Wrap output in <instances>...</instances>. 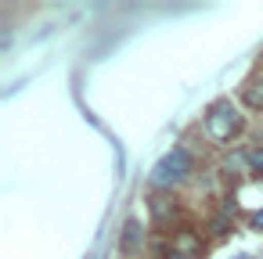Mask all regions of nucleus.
I'll use <instances>...</instances> for the list:
<instances>
[{
	"label": "nucleus",
	"instance_id": "obj_1",
	"mask_svg": "<svg viewBox=\"0 0 263 259\" xmlns=\"http://www.w3.org/2000/svg\"><path fill=\"white\" fill-rule=\"evenodd\" d=\"M202 126H205V137L213 144H231V137H238V130H241V115H238V108L231 101H216L205 112Z\"/></svg>",
	"mask_w": 263,
	"mask_h": 259
},
{
	"label": "nucleus",
	"instance_id": "obj_2",
	"mask_svg": "<svg viewBox=\"0 0 263 259\" xmlns=\"http://www.w3.org/2000/svg\"><path fill=\"white\" fill-rule=\"evenodd\" d=\"M187 176H191V155H187L184 148L166 151V155L155 162V169H152V184L162 187V191H173V187L184 184Z\"/></svg>",
	"mask_w": 263,
	"mask_h": 259
},
{
	"label": "nucleus",
	"instance_id": "obj_3",
	"mask_svg": "<svg viewBox=\"0 0 263 259\" xmlns=\"http://www.w3.org/2000/svg\"><path fill=\"white\" fill-rule=\"evenodd\" d=\"M241 101H245L249 108H259V112H263V72H259V76H252V79L245 83Z\"/></svg>",
	"mask_w": 263,
	"mask_h": 259
},
{
	"label": "nucleus",
	"instance_id": "obj_4",
	"mask_svg": "<svg viewBox=\"0 0 263 259\" xmlns=\"http://www.w3.org/2000/svg\"><path fill=\"white\" fill-rule=\"evenodd\" d=\"M170 212H173V198H170L166 191H162V194H152V216H155V220H166Z\"/></svg>",
	"mask_w": 263,
	"mask_h": 259
},
{
	"label": "nucleus",
	"instance_id": "obj_5",
	"mask_svg": "<svg viewBox=\"0 0 263 259\" xmlns=\"http://www.w3.org/2000/svg\"><path fill=\"white\" fill-rule=\"evenodd\" d=\"M137 230H141V223H137V220H130V223H126V234H123V245H126V248L137 241Z\"/></svg>",
	"mask_w": 263,
	"mask_h": 259
},
{
	"label": "nucleus",
	"instance_id": "obj_6",
	"mask_svg": "<svg viewBox=\"0 0 263 259\" xmlns=\"http://www.w3.org/2000/svg\"><path fill=\"white\" fill-rule=\"evenodd\" d=\"M245 162H249L252 169H259V173H263V148H256V151H249V155H245Z\"/></svg>",
	"mask_w": 263,
	"mask_h": 259
},
{
	"label": "nucleus",
	"instance_id": "obj_7",
	"mask_svg": "<svg viewBox=\"0 0 263 259\" xmlns=\"http://www.w3.org/2000/svg\"><path fill=\"white\" fill-rule=\"evenodd\" d=\"M249 223H252V230H263V209H259V212H252V216H249Z\"/></svg>",
	"mask_w": 263,
	"mask_h": 259
},
{
	"label": "nucleus",
	"instance_id": "obj_8",
	"mask_svg": "<svg viewBox=\"0 0 263 259\" xmlns=\"http://www.w3.org/2000/svg\"><path fill=\"white\" fill-rule=\"evenodd\" d=\"M170 259H180V252H173V255H170Z\"/></svg>",
	"mask_w": 263,
	"mask_h": 259
}]
</instances>
